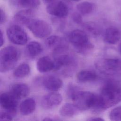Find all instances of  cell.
<instances>
[{
    "label": "cell",
    "instance_id": "1",
    "mask_svg": "<svg viewBox=\"0 0 121 121\" xmlns=\"http://www.w3.org/2000/svg\"><path fill=\"white\" fill-rule=\"evenodd\" d=\"M121 101V86L114 81L106 83L97 95L96 104L93 110L101 112L106 110Z\"/></svg>",
    "mask_w": 121,
    "mask_h": 121
},
{
    "label": "cell",
    "instance_id": "2",
    "mask_svg": "<svg viewBox=\"0 0 121 121\" xmlns=\"http://www.w3.org/2000/svg\"><path fill=\"white\" fill-rule=\"evenodd\" d=\"M68 39L77 51L83 54H87L94 48L86 33L81 30L76 29L70 32L68 35Z\"/></svg>",
    "mask_w": 121,
    "mask_h": 121
},
{
    "label": "cell",
    "instance_id": "3",
    "mask_svg": "<svg viewBox=\"0 0 121 121\" xmlns=\"http://www.w3.org/2000/svg\"><path fill=\"white\" fill-rule=\"evenodd\" d=\"M70 96L79 111L93 109L97 99V95L86 91L76 90Z\"/></svg>",
    "mask_w": 121,
    "mask_h": 121
},
{
    "label": "cell",
    "instance_id": "4",
    "mask_svg": "<svg viewBox=\"0 0 121 121\" xmlns=\"http://www.w3.org/2000/svg\"><path fill=\"white\" fill-rule=\"evenodd\" d=\"M19 58V52L17 48L8 46L1 50L0 52V71L6 72L13 69Z\"/></svg>",
    "mask_w": 121,
    "mask_h": 121
},
{
    "label": "cell",
    "instance_id": "5",
    "mask_svg": "<svg viewBox=\"0 0 121 121\" xmlns=\"http://www.w3.org/2000/svg\"><path fill=\"white\" fill-rule=\"evenodd\" d=\"M34 36L39 38L48 37L52 33L51 26L46 21L38 19H32L26 25Z\"/></svg>",
    "mask_w": 121,
    "mask_h": 121
},
{
    "label": "cell",
    "instance_id": "6",
    "mask_svg": "<svg viewBox=\"0 0 121 121\" xmlns=\"http://www.w3.org/2000/svg\"><path fill=\"white\" fill-rule=\"evenodd\" d=\"M97 65L99 69L106 74L113 75L121 72V59H103L98 62Z\"/></svg>",
    "mask_w": 121,
    "mask_h": 121
},
{
    "label": "cell",
    "instance_id": "7",
    "mask_svg": "<svg viewBox=\"0 0 121 121\" xmlns=\"http://www.w3.org/2000/svg\"><path fill=\"white\" fill-rule=\"evenodd\" d=\"M7 35L9 41L15 44L23 45L26 44L28 41L26 33L17 25L9 26L7 29Z\"/></svg>",
    "mask_w": 121,
    "mask_h": 121
},
{
    "label": "cell",
    "instance_id": "8",
    "mask_svg": "<svg viewBox=\"0 0 121 121\" xmlns=\"http://www.w3.org/2000/svg\"><path fill=\"white\" fill-rule=\"evenodd\" d=\"M18 100L10 92L3 93L0 96V103L2 108L13 116L17 112Z\"/></svg>",
    "mask_w": 121,
    "mask_h": 121
},
{
    "label": "cell",
    "instance_id": "9",
    "mask_svg": "<svg viewBox=\"0 0 121 121\" xmlns=\"http://www.w3.org/2000/svg\"><path fill=\"white\" fill-rule=\"evenodd\" d=\"M47 13L59 18L66 17L69 13V9L67 5L61 1H54L48 5L46 7Z\"/></svg>",
    "mask_w": 121,
    "mask_h": 121
},
{
    "label": "cell",
    "instance_id": "10",
    "mask_svg": "<svg viewBox=\"0 0 121 121\" xmlns=\"http://www.w3.org/2000/svg\"><path fill=\"white\" fill-rule=\"evenodd\" d=\"M45 43L49 48L56 53L65 52L68 49L66 41L62 37L58 35L50 36L46 39Z\"/></svg>",
    "mask_w": 121,
    "mask_h": 121
},
{
    "label": "cell",
    "instance_id": "11",
    "mask_svg": "<svg viewBox=\"0 0 121 121\" xmlns=\"http://www.w3.org/2000/svg\"><path fill=\"white\" fill-rule=\"evenodd\" d=\"M62 101L61 94L52 92L43 97L41 100L42 106L45 109H52L58 106Z\"/></svg>",
    "mask_w": 121,
    "mask_h": 121
},
{
    "label": "cell",
    "instance_id": "12",
    "mask_svg": "<svg viewBox=\"0 0 121 121\" xmlns=\"http://www.w3.org/2000/svg\"><path fill=\"white\" fill-rule=\"evenodd\" d=\"M53 70L58 71L61 69L68 68L72 67L74 64V59L69 54H60L54 59Z\"/></svg>",
    "mask_w": 121,
    "mask_h": 121
},
{
    "label": "cell",
    "instance_id": "13",
    "mask_svg": "<svg viewBox=\"0 0 121 121\" xmlns=\"http://www.w3.org/2000/svg\"><path fill=\"white\" fill-rule=\"evenodd\" d=\"M44 87L49 91L55 92L60 89L63 86L62 80L54 75H49L44 77L42 81Z\"/></svg>",
    "mask_w": 121,
    "mask_h": 121
},
{
    "label": "cell",
    "instance_id": "14",
    "mask_svg": "<svg viewBox=\"0 0 121 121\" xmlns=\"http://www.w3.org/2000/svg\"><path fill=\"white\" fill-rule=\"evenodd\" d=\"M121 38V31L117 27H110L107 28L104 35V41L109 44L116 43Z\"/></svg>",
    "mask_w": 121,
    "mask_h": 121
},
{
    "label": "cell",
    "instance_id": "15",
    "mask_svg": "<svg viewBox=\"0 0 121 121\" xmlns=\"http://www.w3.org/2000/svg\"><path fill=\"white\" fill-rule=\"evenodd\" d=\"M29 86L24 83H17L13 85L10 92L18 100L26 97L29 94Z\"/></svg>",
    "mask_w": 121,
    "mask_h": 121
},
{
    "label": "cell",
    "instance_id": "16",
    "mask_svg": "<svg viewBox=\"0 0 121 121\" xmlns=\"http://www.w3.org/2000/svg\"><path fill=\"white\" fill-rule=\"evenodd\" d=\"M37 70L41 73H46L54 69V60L50 57L45 56L40 58L36 63Z\"/></svg>",
    "mask_w": 121,
    "mask_h": 121
},
{
    "label": "cell",
    "instance_id": "17",
    "mask_svg": "<svg viewBox=\"0 0 121 121\" xmlns=\"http://www.w3.org/2000/svg\"><path fill=\"white\" fill-rule=\"evenodd\" d=\"M35 13L33 9H27L17 12L14 17L15 21L17 22L26 25L28 22L33 19Z\"/></svg>",
    "mask_w": 121,
    "mask_h": 121
},
{
    "label": "cell",
    "instance_id": "18",
    "mask_svg": "<svg viewBox=\"0 0 121 121\" xmlns=\"http://www.w3.org/2000/svg\"><path fill=\"white\" fill-rule=\"evenodd\" d=\"M36 108V103L32 98L25 99L20 104L19 109L20 113L23 115H28L32 113Z\"/></svg>",
    "mask_w": 121,
    "mask_h": 121
},
{
    "label": "cell",
    "instance_id": "19",
    "mask_svg": "<svg viewBox=\"0 0 121 121\" xmlns=\"http://www.w3.org/2000/svg\"><path fill=\"white\" fill-rule=\"evenodd\" d=\"M79 110L74 104L66 103L63 104L59 110L60 114L66 118H71L76 115Z\"/></svg>",
    "mask_w": 121,
    "mask_h": 121
},
{
    "label": "cell",
    "instance_id": "20",
    "mask_svg": "<svg viewBox=\"0 0 121 121\" xmlns=\"http://www.w3.org/2000/svg\"><path fill=\"white\" fill-rule=\"evenodd\" d=\"M76 78L79 82L85 83L95 80L97 78V75L93 71L82 70L78 73Z\"/></svg>",
    "mask_w": 121,
    "mask_h": 121
},
{
    "label": "cell",
    "instance_id": "21",
    "mask_svg": "<svg viewBox=\"0 0 121 121\" xmlns=\"http://www.w3.org/2000/svg\"><path fill=\"white\" fill-rule=\"evenodd\" d=\"M26 49L29 56L32 58L38 56L42 51L41 45L36 41H32L28 43Z\"/></svg>",
    "mask_w": 121,
    "mask_h": 121
},
{
    "label": "cell",
    "instance_id": "22",
    "mask_svg": "<svg viewBox=\"0 0 121 121\" xmlns=\"http://www.w3.org/2000/svg\"><path fill=\"white\" fill-rule=\"evenodd\" d=\"M30 72V68L27 63H22L18 66L13 71V76L17 78H22L27 76Z\"/></svg>",
    "mask_w": 121,
    "mask_h": 121
},
{
    "label": "cell",
    "instance_id": "23",
    "mask_svg": "<svg viewBox=\"0 0 121 121\" xmlns=\"http://www.w3.org/2000/svg\"><path fill=\"white\" fill-rule=\"evenodd\" d=\"M77 9L81 15H86L92 13L95 9L94 3L88 1H84L77 5Z\"/></svg>",
    "mask_w": 121,
    "mask_h": 121
},
{
    "label": "cell",
    "instance_id": "24",
    "mask_svg": "<svg viewBox=\"0 0 121 121\" xmlns=\"http://www.w3.org/2000/svg\"><path fill=\"white\" fill-rule=\"evenodd\" d=\"M17 4L19 7L33 9L40 4V0H17Z\"/></svg>",
    "mask_w": 121,
    "mask_h": 121
},
{
    "label": "cell",
    "instance_id": "25",
    "mask_svg": "<svg viewBox=\"0 0 121 121\" xmlns=\"http://www.w3.org/2000/svg\"><path fill=\"white\" fill-rule=\"evenodd\" d=\"M84 28L94 36H98L100 34V27L94 22H86L83 25Z\"/></svg>",
    "mask_w": 121,
    "mask_h": 121
},
{
    "label": "cell",
    "instance_id": "26",
    "mask_svg": "<svg viewBox=\"0 0 121 121\" xmlns=\"http://www.w3.org/2000/svg\"><path fill=\"white\" fill-rule=\"evenodd\" d=\"M109 118L112 121H121V106L116 107L111 111Z\"/></svg>",
    "mask_w": 121,
    "mask_h": 121
},
{
    "label": "cell",
    "instance_id": "27",
    "mask_svg": "<svg viewBox=\"0 0 121 121\" xmlns=\"http://www.w3.org/2000/svg\"><path fill=\"white\" fill-rule=\"evenodd\" d=\"M72 19L73 21L76 24H81L83 23L81 14L79 12H75L72 15Z\"/></svg>",
    "mask_w": 121,
    "mask_h": 121
},
{
    "label": "cell",
    "instance_id": "28",
    "mask_svg": "<svg viewBox=\"0 0 121 121\" xmlns=\"http://www.w3.org/2000/svg\"><path fill=\"white\" fill-rule=\"evenodd\" d=\"M13 117L14 116L9 113L3 111L0 113V120L4 121H11L12 120Z\"/></svg>",
    "mask_w": 121,
    "mask_h": 121
},
{
    "label": "cell",
    "instance_id": "29",
    "mask_svg": "<svg viewBox=\"0 0 121 121\" xmlns=\"http://www.w3.org/2000/svg\"><path fill=\"white\" fill-rule=\"evenodd\" d=\"M0 24H2L5 23V22L6 21L7 16H6V15L4 11L2 9H0Z\"/></svg>",
    "mask_w": 121,
    "mask_h": 121
},
{
    "label": "cell",
    "instance_id": "30",
    "mask_svg": "<svg viewBox=\"0 0 121 121\" xmlns=\"http://www.w3.org/2000/svg\"><path fill=\"white\" fill-rule=\"evenodd\" d=\"M88 121H104V120L100 117H92L88 119Z\"/></svg>",
    "mask_w": 121,
    "mask_h": 121
},
{
    "label": "cell",
    "instance_id": "31",
    "mask_svg": "<svg viewBox=\"0 0 121 121\" xmlns=\"http://www.w3.org/2000/svg\"><path fill=\"white\" fill-rule=\"evenodd\" d=\"M0 37H1V44H0V46H2L3 45V44H4V36H3V33H2L1 30L0 31Z\"/></svg>",
    "mask_w": 121,
    "mask_h": 121
},
{
    "label": "cell",
    "instance_id": "32",
    "mask_svg": "<svg viewBox=\"0 0 121 121\" xmlns=\"http://www.w3.org/2000/svg\"><path fill=\"white\" fill-rule=\"evenodd\" d=\"M45 2L47 3H50L52 2H53L54 1H55V0H43Z\"/></svg>",
    "mask_w": 121,
    "mask_h": 121
},
{
    "label": "cell",
    "instance_id": "33",
    "mask_svg": "<svg viewBox=\"0 0 121 121\" xmlns=\"http://www.w3.org/2000/svg\"><path fill=\"white\" fill-rule=\"evenodd\" d=\"M118 49H119V52H120V53L121 54V43H120V44H119Z\"/></svg>",
    "mask_w": 121,
    "mask_h": 121
},
{
    "label": "cell",
    "instance_id": "34",
    "mask_svg": "<svg viewBox=\"0 0 121 121\" xmlns=\"http://www.w3.org/2000/svg\"><path fill=\"white\" fill-rule=\"evenodd\" d=\"M73 0V1H78L80 0Z\"/></svg>",
    "mask_w": 121,
    "mask_h": 121
}]
</instances>
